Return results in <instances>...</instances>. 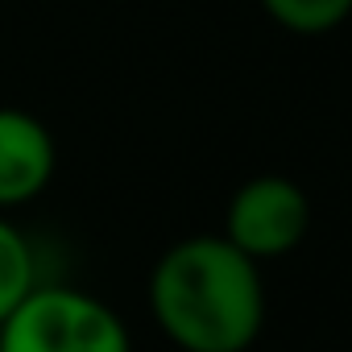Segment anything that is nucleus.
I'll list each match as a JSON object with an SVG mask.
<instances>
[{"instance_id": "f257e3e1", "label": "nucleus", "mask_w": 352, "mask_h": 352, "mask_svg": "<svg viewBox=\"0 0 352 352\" xmlns=\"http://www.w3.org/2000/svg\"><path fill=\"white\" fill-rule=\"evenodd\" d=\"M149 311L183 352H249L265 327L261 265L224 236H187L157 257Z\"/></svg>"}, {"instance_id": "f03ea898", "label": "nucleus", "mask_w": 352, "mask_h": 352, "mask_svg": "<svg viewBox=\"0 0 352 352\" xmlns=\"http://www.w3.org/2000/svg\"><path fill=\"white\" fill-rule=\"evenodd\" d=\"M0 352H133V336L104 298L38 282L0 323Z\"/></svg>"}, {"instance_id": "7ed1b4c3", "label": "nucleus", "mask_w": 352, "mask_h": 352, "mask_svg": "<svg viewBox=\"0 0 352 352\" xmlns=\"http://www.w3.org/2000/svg\"><path fill=\"white\" fill-rule=\"evenodd\" d=\"M307 228H311L307 191L286 174H257L232 191L220 236L261 265L298 249L307 241Z\"/></svg>"}, {"instance_id": "20e7f679", "label": "nucleus", "mask_w": 352, "mask_h": 352, "mask_svg": "<svg viewBox=\"0 0 352 352\" xmlns=\"http://www.w3.org/2000/svg\"><path fill=\"white\" fill-rule=\"evenodd\" d=\"M58 166L54 133L25 108H0V216L38 199Z\"/></svg>"}, {"instance_id": "39448f33", "label": "nucleus", "mask_w": 352, "mask_h": 352, "mask_svg": "<svg viewBox=\"0 0 352 352\" xmlns=\"http://www.w3.org/2000/svg\"><path fill=\"white\" fill-rule=\"evenodd\" d=\"M38 286V257L34 245L25 241V232L17 224H9L0 216V323H5L25 294Z\"/></svg>"}, {"instance_id": "423d86ee", "label": "nucleus", "mask_w": 352, "mask_h": 352, "mask_svg": "<svg viewBox=\"0 0 352 352\" xmlns=\"http://www.w3.org/2000/svg\"><path fill=\"white\" fill-rule=\"evenodd\" d=\"M265 17L298 38H319L352 17V0H257Z\"/></svg>"}]
</instances>
